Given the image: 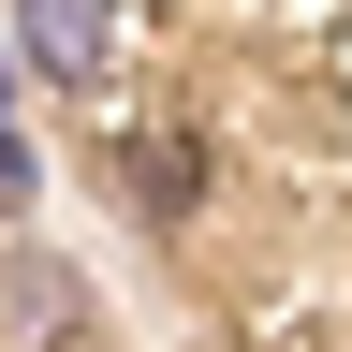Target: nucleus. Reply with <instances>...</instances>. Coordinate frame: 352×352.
<instances>
[{"label":"nucleus","instance_id":"f257e3e1","mask_svg":"<svg viewBox=\"0 0 352 352\" xmlns=\"http://www.w3.org/2000/svg\"><path fill=\"white\" fill-rule=\"evenodd\" d=\"M15 44H30V74H88L118 44V0H15Z\"/></svg>","mask_w":352,"mask_h":352},{"label":"nucleus","instance_id":"f03ea898","mask_svg":"<svg viewBox=\"0 0 352 352\" xmlns=\"http://www.w3.org/2000/svg\"><path fill=\"white\" fill-rule=\"evenodd\" d=\"M132 191H147V206H191V191H206V162L176 147V132H147V147H132Z\"/></svg>","mask_w":352,"mask_h":352}]
</instances>
